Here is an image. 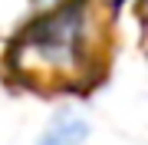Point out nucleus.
<instances>
[{"mask_svg":"<svg viewBox=\"0 0 148 145\" xmlns=\"http://www.w3.org/2000/svg\"><path fill=\"white\" fill-rule=\"evenodd\" d=\"M99 36L95 0H56L10 36L3 63L20 82H73L95 63Z\"/></svg>","mask_w":148,"mask_h":145,"instance_id":"nucleus-1","label":"nucleus"},{"mask_svg":"<svg viewBox=\"0 0 148 145\" xmlns=\"http://www.w3.org/2000/svg\"><path fill=\"white\" fill-rule=\"evenodd\" d=\"M86 139H89V119L76 109H59L40 132L36 145H82Z\"/></svg>","mask_w":148,"mask_h":145,"instance_id":"nucleus-2","label":"nucleus"},{"mask_svg":"<svg viewBox=\"0 0 148 145\" xmlns=\"http://www.w3.org/2000/svg\"><path fill=\"white\" fill-rule=\"evenodd\" d=\"M109 3H112V7H122V3H125V0H109Z\"/></svg>","mask_w":148,"mask_h":145,"instance_id":"nucleus-3","label":"nucleus"}]
</instances>
